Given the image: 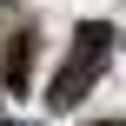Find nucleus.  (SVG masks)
Returning a JSON list of instances; mask_svg holds the SVG:
<instances>
[{"label": "nucleus", "instance_id": "1", "mask_svg": "<svg viewBox=\"0 0 126 126\" xmlns=\"http://www.w3.org/2000/svg\"><path fill=\"white\" fill-rule=\"evenodd\" d=\"M100 60H106V27H86V33H80V60H66L60 80H53V106H73V100L86 93V80L100 73Z\"/></svg>", "mask_w": 126, "mask_h": 126}]
</instances>
